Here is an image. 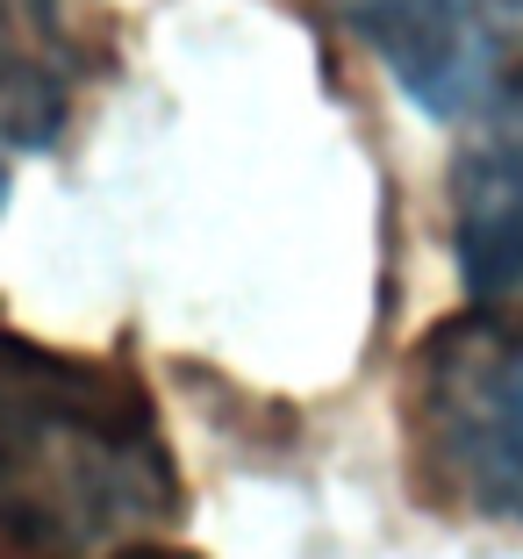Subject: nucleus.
I'll return each instance as SVG.
<instances>
[{
    "mask_svg": "<svg viewBox=\"0 0 523 559\" xmlns=\"http://www.w3.org/2000/svg\"><path fill=\"white\" fill-rule=\"evenodd\" d=\"M165 524H180V466L151 388L0 330V559H122Z\"/></svg>",
    "mask_w": 523,
    "mask_h": 559,
    "instance_id": "1",
    "label": "nucleus"
},
{
    "mask_svg": "<svg viewBox=\"0 0 523 559\" xmlns=\"http://www.w3.org/2000/svg\"><path fill=\"white\" fill-rule=\"evenodd\" d=\"M409 430L452 502L523 524V330L480 309L430 330L409 373Z\"/></svg>",
    "mask_w": 523,
    "mask_h": 559,
    "instance_id": "2",
    "label": "nucleus"
},
{
    "mask_svg": "<svg viewBox=\"0 0 523 559\" xmlns=\"http://www.w3.org/2000/svg\"><path fill=\"white\" fill-rule=\"evenodd\" d=\"M430 122L474 116L523 66V0H330Z\"/></svg>",
    "mask_w": 523,
    "mask_h": 559,
    "instance_id": "3",
    "label": "nucleus"
},
{
    "mask_svg": "<svg viewBox=\"0 0 523 559\" xmlns=\"http://www.w3.org/2000/svg\"><path fill=\"white\" fill-rule=\"evenodd\" d=\"M452 165V259L466 309L523 330V66L480 100Z\"/></svg>",
    "mask_w": 523,
    "mask_h": 559,
    "instance_id": "4",
    "label": "nucleus"
},
{
    "mask_svg": "<svg viewBox=\"0 0 523 559\" xmlns=\"http://www.w3.org/2000/svg\"><path fill=\"white\" fill-rule=\"evenodd\" d=\"M80 58L58 0H0V136L8 144H58L72 116Z\"/></svg>",
    "mask_w": 523,
    "mask_h": 559,
    "instance_id": "5",
    "label": "nucleus"
},
{
    "mask_svg": "<svg viewBox=\"0 0 523 559\" xmlns=\"http://www.w3.org/2000/svg\"><path fill=\"white\" fill-rule=\"evenodd\" d=\"M122 559H187V552H165V545H130Z\"/></svg>",
    "mask_w": 523,
    "mask_h": 559,
    "instance_id": "6",
    "label": "nucleus"
},
{
    "mask_svg": "<svg viewBox=\"0 0 523 559\" xmlns=\"http://www.w3.org/2000/svg\"><path fill=\"white\" fill-rule=\"evenodd\" d=\"M0 209H8V165H0Z\"/></svg>",
    "mask_w": 523,
    "mask_h": 559,
    "instance_id": "7",
    "label": "nucleus"
}]
</instances>
